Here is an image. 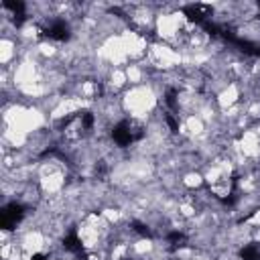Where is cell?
I'll return each mask as SVG.
<instances>
[{"label":"cell","mask_w":260,"mask_h":260,"mask_svg":"<svg viewBox=\"0 0 260 260\" xmlns=\"http://www.w3.org/2000/svg\"><path fill=\"white\" fill-rule=\"evenodd\" d=\"M181 183L187 191H197L201 187H205V179H203V173L201 171H187L181 175Z\"/></svg>","instance_id":"6da1fadb"}]
</instances>
